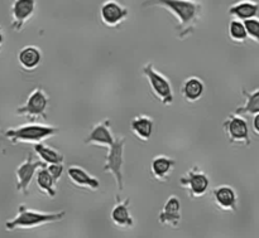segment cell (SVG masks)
<instances>
[{
	"instance_id": "4fadbf2b",
	"label": "cell",
	"mask_w": 259,
	"mask_h": 238,
	"mask_svg": "<svg viewBox=\"0 0 259 238\" xmlns=\"http://www.w3.org/2000/svg\"><path fill=\"white\" fill-rule=\"evenodd\" d=\"M158 216V222L162 226L177 228L181 223V201L176 196H171L166 201Z\"/></svg>"
},
{
	"instance_id": "d4e9b609",
	"label": "cell",
	"mask_w": 259,
	"mask_h": 238,
	"mask_svg": "<svg viewBox=\"0 0 259 238\" xmlns=\"http://www.w3.org/2000/svg\"><path fill=\"white\" fill-rule=\"evenodd\" d=\"M228 32H229L230 39L234 40V42L237 43H243L248 39L244 24H243V22H240V20H237V19L230 20Z\"/></svg>"
},
{
	"instance_id": "7c38bea8",
	"label": "cell",
	"mask_w": 259,
	"mask_h": 238,
	"mask_svg": "<svg viewBox=\"0 0 259 238\" xmlns=\"http://www.w3.org/2000/svg\"><path fill=\"white\" fill-rule=\"evenodd\" d=\"M115 141L113 133L110 129V121L105 120L103 123H99L91 129L88 138L85 139V144L89 145L101 146V148L109 149Z\"/></svg>"
},
{
	"instance_id": "ffe728a7",
	"label": "cell",
	"mask_w": 259,
	"mask_h": 238,
	"mask_svg": "<svg viewBox=\"0 0 259 238\" xmlns=\"http://www.w3.org/2000/svg\"><path fill=\"white\" fill-rule=\"evenodd\" d=\"M205 92V85L202 80L199 77H189L184 82L181 88L182 97L187 101V102H196L200 98L204 96Z\"/></svg>"
},
{
	"instance_id": "9c48e42d",
	"label": "cell",
	"mask_w": 259,
	"mask_h": 238,
	"mask_svg": "<svg viewBox=\"0 0 259 238\" xmlns=\"http://www.w3.org/2000/svg\"><path fill=\"white\" fill-rule=\"evenodd\" d=\"M43 165L40 160L35 161L32 154H28L27 159L15 169V176H17V191L27 196L29 193V186L33 178L37 174L38 169Z\"/></svg>"
},
{
	"instance_id": "7402d4cb",
	"label": "cell",
	"mask_w": 259,
	"mask_h": 238,
	"mask_svg": "<svg viewBox=\"0 0 259 238\" xmlns=\"http://www.w3.org/2000/svg\"><path fill=\"white\" fill-rule=\"evenodd\" d=\"M242 92L245 97V103L235 110V115H257L259 113V88L254 91H247L243 88Z\"/></svg>"
},
{
	"instance_id": "4316f807",
	"label": "cell",
	"mask_w": 259,
	"mask_h": 238,
	"mask_svg": "<svg viewBox=\"0 0 259 238\" xmlns=\"http://www.w3.org/2000/svg\"><path fill=\"white\" fill-rule=\"evenodd\" d=\"M46 168H47L50 175L52 176L53 182L57 184L60 182L61 176L63 175V171H65L63 164H52V165H46Z\"/></svg>"
},
{
	"instance_id": "cb8c5ba5",
	"label": "cell",
	"mask_w": 259,
	"mask_h": 238,
	"mask_svg": "<svg viewBox=\"0 0 259 238\" xmlns=\"http://www.w3.org/2000/svg\"><path fill=\"white\" fill-rule=\"evenodd\" d=\"M35 178H37V187L40 189V192L48 196L50 198H55L56 197V183L53 182L52 176L48 173L47 168L43 164L39 169H38L37 174H35Z\"/></svg>"
},
{
	"instance_id": "30bf717a",
	"label": "cell",
	"mask_w": 259,
	"mask_h": 238,
	"mask_svg": "<svg viewBox=\"0 0 259 238\" xmlns=\"http://www.w3.org/2000/svg\"><path fill=\"white\" fill-rule=\"evenodd\" d=\"M99 15L105 27L115 28L128 18L129 10L115 0H108L101 4Z\"/></svg>"
},
{
	"instance_id": "5bb4252c",
	"label": "cell",
	"mask_w": 259,
	"mask_h": 238,
	"mask_svg": "<svg viewBox=\"0 0 259 238\" xmlns=\"http://www.w3.org/2000/svg\"><path fill=\"white\" fill-rule=\"evenodd\" d=\"M212 199L218 208L222 211H237L238 196L237 192L229 186H220L212 191Z\"/></svg>"
},
{
	"instance_id": "83f0119b",
	"label": "cell",
	"mask_w": 259,
	"mask_h": 238,
	"mask_svg": "<svg viewBox=\"0 0 259 238\" xmlns=\"http://www.w3.org/2000/svg\"><path fill=\"white\" fill-rule=\"evenodd\" d=\"M252 128H253V131H254V133L257 134V135H259V113H257V115L253 116Z\"/></svg>"
},
{
	"instance_id": "2e32d148",
	"label": "cell",
	"mask_w": 259,
	"mask_h": 238,
	"mask_svg": "<svg viewBox=\"0 0 259 238\" xmlns=\"http://www.w3.org/2000/svg\"><path fill=\"white\" fill-rule=\"evenodd\" d=\"M67 174L70 181L72 182L76 187L91 189V191H96V189L100 188V181H99L98 178H95V176L91 175L90 173H88V171L83 168H81V166H70L67 170Z\"/></svg>"
},
{
	"instance_id": "7a4b0ae2",
	"label": "cell",
	"mask_w": 259,
	"mask_h": 238,
	"mask_svg": "<svg viewBox=\"0 0 259 238\" xmlns=\"http://www.w3.org/2000/svg\"><path fill=\"white\" fill-rule=\"evenodd\" d=\"M66 212H39L25 207V204H20L18 208L17 216L13 219L5 222L7 231H15V229H30L35 227H40L47 223H55L61 221L65 217Z\"/></svg>"
},
{
	"instance_id": "ba28073f",
	"label": "cell",
	"mask_w": 259,
	"mask_h": 238,
	"mask_svg": "<svg viewBox=\"0 0 259 238\" xmlns=\"http://www.w3.org/2000/svg\"><path fill=\"white\" fill-rule=\"evenodd\" d=\"M223 129L225 131L228 140L232 144L239 143L244 145H250V136L248 123L244 117L235 113H230L227 120L223 123Z\"/></svg>"
},
{
	"instance_id": "277c9868",
	"label": "cell",
	"mask_w": 259,
	"mask_h": 238,
	"mask_svg": "<svg viewBox=\"0 0 259 238\" xmlns=\"http://www.w3.org/2000/svg\"><path fill=\"white\" fill-rule=\"evenodd\" d=\"M144 77L148 80L149 88L152 93L158 101H161L164 106H169L174 103L175 96L174 90H172L171 82L164 75H162L159 71L154 68L152 63H147L142 68Z\"/></svg>"
},
{
	"instance_id": "9a60e30c",
	"label": "cell",
	"mask_w": 259,
	"mask_h": 238,
	"mask_svg": "<svg viewBox=\"0 0 259 238\" xmlns=\"http://www.w3.org/2000/svg\"><path fill=\"white\" fill-rule=\"evenodd\" d=\"M129 203H131V199L126 198L123 201H118L113 207L110 219L114 226L119 227V228H132L134 226V219L131 214Z\"/></svg>"
},
{
	"instance_id": "e0dca14e",
	"label": "cell",
	"mask_w": 259,
	"mask_h": 238,
	"mask_svg": "<svg viewBox=\"0 0 259 238\" xmlns=\"http://www.w3.org/2000/svg\"><path fill=\"white\" fill-rule=\"evenodd\" d=\"M175 165H176V161L172 158L166 155H157L151 163V174L157 181L164 182L171 176Z\"/></svg>"
},
{
	"instance_id": "3957f363",
	"label": "cell",
	"mask_w": 259,
	"mask_h": 238,
	"mask_svg": "<svg viewBox=\"0 0 259 238\" xmlns=\"http://www.w3.org/2000/svg\"><path fill=\"white\" fill-rule=\"evenodd\" d=\"M60 129L56 126L43 125V124H25L18 128L8 129L4 131V136L13 144L30 143L40 144L46 139L57 135Z\"/></svg>"
},
{
	"instance_id": "8992f818",
	"label": "cell",
	"mask_w": 259,
	"mask_h": 238,
	"mask_svg": "<svg viewBox=\"0 0 259 238\" xmlns=\"http://www.w3.org/2000/svg\"><path fill=\"white\" fill-rule=\"evenodd\" d=\"M180 186L186 189L191 198H201L209 191L210 179L206 173L195 165L180 178Z\"/></svg>"
},
{
	"instance_id": "8fae6325",
	"label": "cell",
	"mask_w": 259,
	"mask_h": 238,
	"mask_svg": "<svg viewBox=\"0 0 259 238\" xmlns=\"http://www.w3.org/2000/svg\"><path fill=\"white\" fill-rule=\"evenodd\" d=\"M37 3L34 0H15L12 4V29L20 32L25 23L33 17Z\"/></svg>"
},
{
	"instance_id": "d6986e66",
	"label": "cell",
	"mask_w": 259,
	"mask_h": 238,
	"mask_svg": "<svg viewBox=\"0 0 259 238\" xmlns=\"http://www.w3.org/2000/svg\"><path fill=\"white\" fill-rule=\"evenodd\" d=\"M258 10V3L252 2V0H242V2H238L235 4H233L228 12L237 20L245 22V20L252 19V18H257Z\"/></svg>"
},
{
	"instance_id": "52a82bcc",
	"label": "cell",
	"mask_w": 259,
	"mask_h": 238,
	"mask_svg": "<svg viewBox=\"0 0 259 238\" xmlns=\"http://www.w3.org/2000/svg\"><path fill=\"white\" fill-rule=\"evenodd\" d=\"M48 96L46 95L42 88H35L28 96L27 101L20 107L17 108L18 116H25L29 118H47V107H48Z\"/></svg>"
},
{
	"instance_id": "44dd1931",
	"label": "cell",
	"mask_w": 259,
	"mask_h": 238,
	"mask_svg": "<svg viewBox=\"0 0 259 238\" xmlns=\"http://www.w3.org/2000/svg\"><path fill=\"white\" fill-rule=\"evenodd\" d=\"M153 120L147 115H138L131 121V131L139 139L147 141L153 134Z\"/></svg>"
},
{
	"instance_id": "f1b7e54d",
	"label": "cell",
	"mask_w": 259,
	"mask_h": 238,
	"mask_svg": "<svg viewBox=\"0 0 259 238\" xmlns=\"http://www.w3.org/2000/svg\"><path fill=\"white\" fill-rule=\"evenodd\" d=\"M3 44H4V32H3V28L0 27V50H2Z\"/></svg>"
},
{
	"instance_id": "5b68a950",
	"label": "cell",
	"mask_w": 259,
	"mask_h": 238,
	"mask_svg": "<svg viewBox=\"0 0 259 238\" xmlns=\"http://www.w3.org/2000/svg\"><path fill=\"white\" fill-rule=\"evenodd\" d=\"M126 139L124 136L116 138L113 145L108 149L105 163H104V171L110 173L115 179L118 191L121 192L124 189V178H123V164H124V146H125Z\"/></svg>"
},
{
	"instance_id": "603a6c76",
	"label": "cell",
	"mask_w": 259,
	"mask_h": 238,
	"mask_svg": "<svg viewBox=\"0 0 259 238\" xmlns=\"http://www.w3.org/2000/svg\"><path fill=\"white\" fill-rule=\"evenodd\" d=\"M35 154L38 155V158L40 159V163H43L45 165H52V164H63L65 160V156L60 153V151L55 150V149L50 148L46 144H35L33 146Z\"/></svg>"
},
{
	"instance_id": "6da1fadb",
	"label": "cell",
	"mask_w": 259,
	"mask_h": 238,
	"mask_svg": "<svg viewBox=\"0 0 259 238\" xmlns=\"http://www.w3.org/2000/svg\"><path fill=\"white\" fill-rule=\"evenodd\" d=\"M151 5L164 8L176 18L179 24L177 33L181 39L194 33L202 12L201 3L192 2V0H163V2L151 3Z\"/></svg>"
},
{
	"instance_id": "484cf974",
	"label": "cell",
	"mask_w": 259,
	"mask_h": 238,
	"mask_svg": "<svg viewBox=\"0 0 259 238\" xmlns=\"http://www.w3.org/2000/svg\"><path fill=\"white\" fill-rule=\"evenodd\" d=\"M248 38L259 43V18H252L243 22Z\"/></svg>"
},
{
	"instance_id": "ac0fdd59",
	"label": "cell",
	"mask_w": 259,
	"mask_h": 238,
	"mask_svg": "<svg viewBox=\"0 0 259 238\" xmlns=\"http://www.w3.org/2000/svg\"><path fill=\"white\" fill-rule=\"evenodd\" d=\"M18 63L25 71H33L40 65L42 52L35 45H27L18 52Z\"/></svg>"
}]
</instances>
